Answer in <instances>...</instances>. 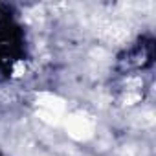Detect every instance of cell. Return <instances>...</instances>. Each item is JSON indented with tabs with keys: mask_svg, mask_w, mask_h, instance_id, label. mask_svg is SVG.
Segmentation results:
<instances>
[{
	"mask_svg": "<svg viewBox=\"0 0 156 156\" xmlns=\"http://www.w3.org/2000/svg\"><path fill=\"white\" fill-rule=\"evenodd\" d=\"M20 31L9 22L0 26V61H8L6 57H15L20 53Z\"/></svg>",
	"mask_w": 156,
	"mask_h": 156,
	"instance_id": "obj_1",
	"label": "cell"
}]
</instances>
